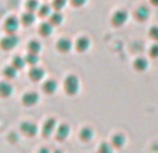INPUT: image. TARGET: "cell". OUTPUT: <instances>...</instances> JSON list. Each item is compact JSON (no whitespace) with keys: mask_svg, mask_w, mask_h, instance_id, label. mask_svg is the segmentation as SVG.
Returning a JSON list of instances; mask_svg holds the SVG:
<instances>
[{"mask_svg":"<svg viewBox=\"0 0 158 153\" xmlns=\"http://www.w3.org/2000/svg\"><path fill=\"white\" fill-rule=\"evenodd\" d=\"M64 90L69 96H74L79 92V79L75 75H68L64 79Z\"/></svg>","mask_w":158,"mask_h":153,"instance_id":"cell-1","label":"cell"},{"mask_svg":"<svg viewBox=\"0 0 158 153\" xmlns=\"http://www.w3.org/2000/svg\"><path fill=\"white\" fill-rule=\"evenodd\" d=\"M128 21V11L126 10H122V8H119V10L114 11L111 15V22L114 27H122L125 22Z\"/></svg>","mask_w":158,"mask_h":153,"instance_id":"cell-2","label":"cell"},{"mask_svg":"<svg viewBox=\"0 0 158 153\" xmlns=\"http://www.w3.org/2000/svg\"><path fill=\"white\" fill-rule=\"evenodd\" d=\"M57 127L58 125H57L56 118H49V120H46L43 123V127H42V135H43V137H50L53 132H56Z\"/></svg>","mask_w":158,"mask_h":153,"instance_id":"cell-3","label":"cell"},{"mask_svg":"<svg viewBox=\"0 0 158 153\" xmlns=\"http://www.w3.org/2000/svg\"><path fill=\"white\" fill-rule=\"evenodd\" d=\"M18 27H19V21L15 18V17H8V18L4 21V25H3L4 31L8 33V35H14V32L18 29Z\"/></svg>","mask_w":158,"mask_h":153,"instance_id":"cell-4","label":"cell"},{"mask_svg":"<svg viewBox=\"0 0 158 153\" xmlns=\"http://www.w3.org/2000/svg\"><path fill=\"white\" fill-rule=\"evenodd\" d=\"M21 131L24 135L31 138L38 134V127H36V124L31 123V121H24V123L21 124Z\"/></svg>","mask_w":158,"mask_h":153,"instance_id":"cell-5","label":"cell"},{"mask_svg":"<svg viewBox=\"0 0 158 153\" xmlns=\"http://www.w3.org/2000/svg\"><path fill=\"white\" fill-rule=\"evenodd\" d=\"M18 45V38L15 35H7L2 39V47L4 50H13Z\"/></svg>","mask_w":158,"mask_h":153,"instance_id":"cell-6","label":"cell"},{"mask_svg":"<svg viewBox=\"0 0 158 153\" xmlns=\"http://www.w3.org/2000/svg\"><path fill=\"white\" fill-rule=\"evenodd\" d=\"M38 102H39V95L36 92H27L22 96V104L27 107L35 106Z\"/></svg>","mask_w":158,"mask_h":153,"instance_id":"cell-7","label":"cell"},{"mask_svg":"<svg viewBox=\"0 0 158 153\" xmlns=\"http://www.w3.org/2000/svg\"><path fill=\"white\" fill-rule=\"evenodd\" d=\"M135 17H136V20L139 22L147 21L148 17H150V10H148V7H146V6H140V7H137L136 11H135Z\"/></svg>","mask_w":158,"mask_h":153,"instance_id":"cell-8","label":"cell"},{"mask_svg":"<svg viewBox=\"0 0 158 153\" xmlns=\"http://www.w3.org/2000/svg\"><path fill=\"white\" fill-rule=\"evenodd\" d=\"M89 47H90V41L86 36H81V38H78L77 42H75V49H77V52H79V53H85Z\"/></svg>","mask_w":158,"mask_h":153,"instance_id":"cell-9","label":"cell"},{"mask_svg":"<svg viewBox=\"0 0 158 153\" xmlns=\"http://www.w3.org/2000/svg\"><path fill=\"white\" fill-rule=\"evenodd\" d=\"M69 132H71V129H69L68 124H60L57 127V129H56V138L58 141H64L65 138H68Z\"/></svg>","mask_w":158,"mask_h":153,"instance_id":"cell-10","label":"cell"},{"mask_svg":"<svg viewBox=\"0 0 158 153\" xmlns=\"http://www.w3.org/2000/svg\"><path fill=\"white\" fill-rule=\"evenodd\" d=\"M57 49L60 53H68L72 49V42L68 38H61L57 42Z\"/></svg>","mask_w":158,"mask_h":153,"instance_id":"cell-11","label":"cell"},{"mask_svg":"<svg viewBox=\"0 0 158 153\" xmlns=\"http://www.w3.org/2000/svg\"><path fill=\"white\" fill-rule=\"evenodd\" d=\"M43 76H44L43 68H40V67H36V66L31 68V71H29V79H31V81L39 82V81H42V79H43Z\"/></svg>","mask_w":158,"mask_h":153,"instance_id":"cell-12","label":"cell"},{"mask_svg":"<svg viewBox=\"0 0 158 153\" xmlns=\"http://www.w3.org/2000/svg\"><path fill=\"white\" fill-rule=\"evenodd\" d=\"M42 90H43L44 93H47V95H53V93L57 90V82H56L54 79H47V81H44V84L42 85Z\"/></svg>","mask_w":158,"mask_h":153,"instance_id":"cell-13","label":"cell"},{"mask_svg":"<svg viewBox=\"0 0 158 153\" xmlns=\"http://www.w3.org/2000/svg\"><path fill=\"white\" fill-rule=\"evenodd\" d=\"M133 68L139 72H143L148 68V61L146 60L144 57H137L136 60L133 61Z\"/></svg>","mask_w":158,"mask_h":153,"instance_id":"cell-14","label":"cell"},{"mask_svg":"<svg viewBox=\"0 0 158 153\" xmlns=\"http://www.w3.org/2000/svg\"><path fill=\"white\" fill-rule=\"evenodd\" d=\"M53 29H54V27H53L50 22H42V24L39 25V33H40L43 38H47V36L52 35Z\"/></svg>","mask_w":158,"mask_h":153,"instance_id":"cell-15","label":"cell"},{"mask_svg":"<svg viewBox=\"0 0 158 153\" xmlns=\"http://www.w3.org/2000/svg\"><path fill=\"white\" fill-rule=\"evenodd\" d=\"M63 21H64V17L60 11H54V13L49 17V22L53 25V27H58V25H61Z\"/></svg>","mask_w":158,"mask_h":153,"instance_id":"cell-16","label":"cell"},{"mask_svg":"<svg viewBox=\"0 0 158 153\" xmlns=\"http://www.w3.org/2000/svg\"><path fill=\"white\" fill-rule=\"evenodd\" d=\"M125 141L126 139L122 134H115V135H112V138H111V145L117 149H121L125 145Z\"/></svg>","mask_w":158,"mask_h":153,"instance_id":"cell-17","label":"cell"},{"mask_svg":"<svg viewBox=\"0 0 158 153\" xmlns=\"http://www.w3.org/2000/svg\"><path fill=\"white\" fill-rule=\"evenodd\" d=\"M79 137H81L82 141H85V142H89V141L93 139L94 134H93V129L90 128V127H85V128H82V131H81V134H79Z\"/></svg>","mask_w":158,"mask_h":153,"instance_id":"cell-18","label":"cell"},{"mask_svg":"<svg viewBox=\"0 0 158 153\" xmlns=\"http://www.w3.org/2000/svg\"><path fill=\"white\" fill-rule=\"evenodd\" d=\"M21 22H22V25H25V27H29V25H32L33 22H35V14L31 13V11H27V13H24L21 15Z\"/></svg>","mask_w":158,"mask_h":153,"instance_id":"cell-19","label":"cell"},{"mask_svg":"<svg viewBox=\"0 0 158 153\" xmlns=\"http://www.w3.org/2000/svg\"><path fill=\"white\" fill-rule=\"evenodd\" d=\"M13 86H11L10 84H7V82H2L0 84V95L3 96V98H8V96L13 93Z\"/></svg>","mask_w":158,"mask_h":153,"instance_id":"cell-20","label":"cell"},{"mask_svg":"<svg viewBox=\"0 0 158 153\" xmlns=\"http://www.w3.org/2000/svg\"><path fill=\"white\" fill-rule=\"evenodd\" d=\"M40 49H42V45H40V42H38V41H31L29 43H28V53L38 55V53L40 52Z\"/></svg>","mask_w":158,"mask_h":153,"instance_id":"cell-21","label":"cell"},{"mask_svg":"<svg viewBox=\"0 0 158 153\" xmlns=\"http://www.w3.org/2000/svg\"><path fill=\"white\" fill-rule=\"evenodd\" d=\"M17 71H18V70H17L15 67L7 66V67H4V70H3V74H4V76L7 79H14L17 76Z\"/></svg>","mask_w":158,"mask_h":153,"instance_id":"cell-22","label":"cell"},{"mask_svg":"<svg viewBox=\"0 0 158 153\" xmlns=\"http://www.w3.org/2000/svg\"><path fill=\"white\" fill-rule=\"evenodd\" d=\"M25 64H27L25 59H22L21 56H15V57L13 59V63H11V66L15 67L17 70H22L25 67Z\"/></svg>","mask_w":158,"mask_h":153,"instance_id":"cell-23","label":"cell"},{"mask_svg":"<svg viewBox=\"0 0 158 153\" xmlns=\"http://www.w3.org/2000/svg\"><path fill=\"white\" fill-rule=\"evenodd\" d=\"M38 14L40 17H44V18H46V17H50L52 15V7H50L49 4H43V6H40V7H39V10H38Z\"/></svg>","mask_w":158,"mask_h":153,"instance_id":"cell-24","label":"cell"},{"mask_svg":"<svg viewBox=\"0 0 158 153\" xmlns=\"http://www.w3.org/2000/svg\"><path fill=\"white\" fill-rule=\"evenodd\" d=\"M25 7H27V11H31V13H35V11L39 10V2L38 0H28L25 3Z\"/></svg>","mask_w":158,"mask_h":153,"instance_id":"cell-25","label":"cell"},{"mask_svg":"<svg viewBox=\"0 0 158 153\" xmlns=\"http://www.w3.org/2000/svg\"><path fill=\"white\" fill-rule=\"evenodd\" d=\"M25 61H27V64H31L32 67H35L36 64L39 63V57H38V55H33V53H28L27 57H25Z\"/></svg>","mask_w":158,"mask_h":153,"instance_id":"cell-26","label":"cell"},{"mask_svg":"<svg viewBox=\"0 0 158 153\" xmlns=\"http://www.w3.org/2000/svg\"><path fill=\"white\" fill-rule=\"evenodd\" d=\"M148 36H150L153 41H156V43L158 42V25H154L148 29Z\"/></svg>","mask_w":158,"mask_h":153,"instance_id":"cell-27","label":"cell"},{"mask_svg":"<svg viewBox=\"0 0 158 153\" xmlns=\"http://www.w3.org/2000/svg\"><path fill=\"white\" fill-rule=\"evenodd\" d=\"M65 4H67V0H53V7L56 8V11H60L61 8H64Z\"/></svg>","mask_w":158,"mask_h":153,"instance_id":"cell-28","label":"cell"},{"mask_svg":"<svg viewBox=\"0 0 158 153\" xmlns=\"http://www.w3.org/2000/svg\"><path fill=\"white\" fill-rule=\"evenodd\" d=\"M98 153H112L111 145H110V143H101V145L98 146Z\"/></svg>","mask_w":158,"mask_h":153,"instance_id":"cell-29","label":"cell"},{"mask_svg":"<svg viewBox=\"0 0 158 153\" xmlns=\"http://www.w3.org/2000/svg\"><path fill=\"white\" fill-rule=\"evenodd\" d=\"M148 55L151 59H158V43H154L148 50Z\"/></svg>","mask_w":158,"mask_h":153,"instance_id":"cell-30","label":"cell"},{"mask_svg":"<svg viewBox=\"0 0 158 153\" xmlns=\"http://www.w3.org/2000/svg\"><path fill=\"white\" fill-rule=\"evenodd\" d=\"M87 0H71V4L74 6V7H82V6L86 4Z\"/></svg>","mask_w":158,"mask_h":153,"instance_id":"cell-31","label":"cell"},{"mask_svg":"<svg viewBox=\"0 0 158 153\" xmlns=\"http://www.w3.org/2000/svg\"><path fill=\"white\" fill-rule=\"evenodd\" d=\"M38 153H50V151H49L47 148H40V149H39V152H38Z\"/></svg>","mask_w":158,"mask_h":153,"instance_id":"cell-32","label":"cell"},{"mask_svg":"<svg viewBox=\"0 0 158 153\" xmlns=\"http://www.w3.org/2000/svg\"><path fill=\"white\" fill-rule=\"evenodd\" d=\"M150 3L153 6H156V7H158V0H150Z\"/></svg>","mask_w":158,"mask_h":153,"instance_id":"cell-33","label":"cell"},{"mask_svg":"<svg viewBox=\"0 0 158 153\" xmlns=\"http://www.w3.org/2000/svg\"><path fill=\"white\" fill-rule=\"evenodd\" d=\"M53 153H63V152H61V151H54Z\"/></svg>","mask_w":158,"mask_h":153,"instance_id":"cell-34","label":"cell"}]
</instances>
